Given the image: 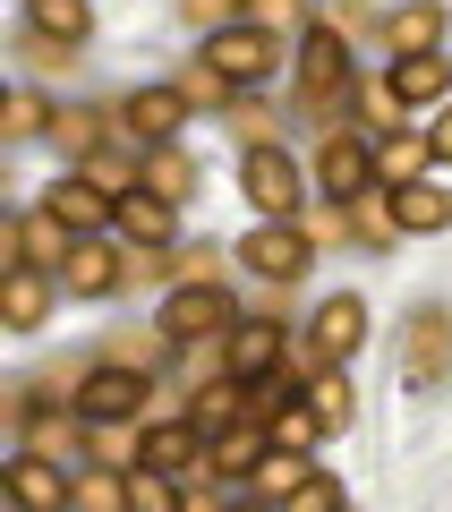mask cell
Masks as SVG:
<instances>
[{"mask_svg":"<svg viewBox=\"0 0 452 512\" xmlns=\"http://www.w3.org/2000/svg\"><path fill=\"white\" fill-rule=\"evenodd\" d=\"M163 333L171 342H222L231 333V291L222 282H180L163 299Z\"/></svg>","mask_w":452,"mask_h":512,"instance_id":"cell-5","label":"cell"},{"mask_svg":"<svg viewBox=\"0 0 452 512\" xmlns=\"http://www.w3.org/2000/svg\"><path fill=\"white\" fill-rule=\"evenodd\" d=\"M180 94H188V103H231L239 86H231L222 69H188V77H180Z\"/></svg>","mask_w":452,"mask_h":512,"instance_id":"cell-36","label":"cell"},{"mask_svg":"<svg viewBox=\"0 0 452 512\" xmlns=\"http://www.w3.org/2000/svg\"><path fill=\"white\" fill-rule=\"evenodd\" d=\"M427 163H435V146L418 137V128H393V137H376V188H410Z\"/></svg>","mask_w":452,"mask_h":512,"instance_id":"cell-20","label":"cell"},{"mask_svg":"<svg viewBox=\"0 0 452 512\" xmlns=\"http://www.w3.org/2000/svg\"><path fill=\"white\" fill-rule=\"evenodd\" d=\"M145 154V146H137ZM137 154H111V146H94L86 154V180L103 188V197H128V188H137Z\"/></svg>","mask_w":452,"mask_h":512,"instance_id":"cell-30","label":"cell"},{"mask_svg":"<svg viewBox=\"0 0 452 512\" xmlns=\"http://www.w3.org/2000/svg\"><path fill=\"white\" fill-rule=\"evenodd\" d=\"M222 359H231V376H265V367H282V325H231L222 333Z\"/></svg>","mask_w":452,"mask_h":512,"instance_id":"cell-19","label":"cell"},{"mask_svg":"<svg viewBox=\"0 0 452 512\" xmlns=\"http://www.w3.org/2000/svg\"><path fill=\"white\" fill-rule=\"evenodd\" d=\"M205 69H222L231 86H265L282 69V43H273V26H222V35H205Z\"/></svg>","mask_w":452,"mask_h":512,"instance_id":"cell-2","label":"cell"},{"mask_svg":"<svg viewBox=\"0 0 452 512\" xmlns=\"http://www.w3.org/2000/svg\"><path fill=\"white\" fill-rule=\"evenodd\" d=\"M120 239L128 248H171V239H180V205L154 197V188H128L120 197Z\"/></svg>","mask_w":452,"mask_h":512,"instance_id":"cell-11","label":"cell"},{"mask_svg":"<svg viewBox=\"0 0 452 512\" xmlns=\"http://www.w3.org/2000/svg\"><path fill=\"white\" fill-rule=\"evenodd\" d=\"M69 248H77V231L52 214V205H35V214L18 222V256H26V265H43V274H52V265H69Z\"/></svg>","mask_w":452,"mask_h":512,"instance_id":"cell-18","label":"cell"},{"mask_svg":"<svg viewBox=\"0 0 452 512\" xmlns=\"http://www.w3.org/2000/svg\"><path fill=\"white\" fill-rule=\"evenodd\" d=\"M239 265L265 274V282H299V274H308V231H299L290 214H265L248 239H239Z\"/></svg>","mask_w":452,"mask_h":512,"instance_id":"cell-4","label":"cell"},{"mask_svg":"<svg viewBox=\"0 0 452 512\" xmlns=\"http://www.w3.org/2000/svg\"><path fill=\"white\" fill-rule=\"evenodd\" d=\"M393 222L401 231H452V188H427V180L393 188Z\"/></svg>","mask_w":452,"mask_h":512,"instance_id":"cell-22","label":"cell"},{"mask_svg":"<svg viewBox=\"0 0 452 512\" xmlns=\"http://www.w3.org/2000/svg\"><path fill=\"white\" fill-rule=\"evenodd\" d=\"M299 94H308V103L350 94V43H342V26H308V43H299Z\"/></svg>","mask_w":452,"mask_h":512,"instance_id":"cell-6","label":"cell"},{"mask_svg":"<svg viewBox=\"0 0 452 512\" xmlns=\"http://www.w3.org/2000/svg\"><path fill=\"white\" fill-rule=\"evenodd\" d=\"M9 128H18V137H26V128H52V111H43L35 94H9Z\"/></svg>","mask_w":452,"mask_h":512,"instance_id":"cell-38","label":"cell"},{"mask_svg":"<svg viewBox=\"0 0 452 512\" xmlns=\"http://www.w3.org/2000/svg\"><path fill=\"white\" fill-rule=\"evenodd\" d=\"M316 171H325V197H333V205H359V197H367V180H376V146L333 128L325 154H316Z\"/></svg>","mask_w":452,"mask_h":512,"instance_id":"cell-8","label":"cell"},{"mask_svg":"<svg viewBox=\"0 0 452 512\" xmlns=\"http://www.w3.org/2000/svg\"><path fill=\"white\" fill-rule=\"evenodd\" d=\"M384 43H393V60L444 52V9H435V0H410V9H393V18H384Z\"/></svg>","mask_w":452,"mask_h":512,"instance_id":"cell-17","label":"cell"},{"mask_svg":"<svg viewBox=\"0 0 452 512\" xmlns=\"http://www.w3.org/2000/svg\"><path fill=\"white\" fill-rule=\"evenodd\" d=\"M401 342H410L401 350V384H410V393H435V384L452 376V308H418Z\"/></svg>","mask_w":452,"mask_h":512,"instance_id":"cell-3","label":"cell"},{"mask_svg":"<svg viewBox=\"0 0 452 512\" xmlns=\"http://www.w3.org/2000/svg\"><path fill=\"white\" fill-rule=\"evenodd\" d=\"M43 205H52V214L69 222L77 239H86V231H103V222H120V197H103V188H94L86 171H77V180H52V188H43Z\"/></svg>","mask_w":452,"mask_h":512,"instance_id":"cell-12","label":"cell"},{"mask_svg":"<svg viewBox=\"0 0 452 512\" xmlns=\"http://www.w3.org/2000/svg\"><path fill=\"white\" fill-rule=\"evenodd\" d=\"M265 9V26H299V0H256Z\"/></svg>","mask_w":452,"mask_h":512,"instance_id":"cell-39","label":"cell"},{"mask_svg":"<svg viewBox=\"0 0 452 512\" xmlns=\"http://www.w3.org/2000/svg\"><path fill=\"white\" fill-rule=\"evenodd\" d=\"M0 478H9V495H18V504H35V512H60V504H69V487H77V478H60L52 453H18Z\"/></svg>","mask_w":452,"mask_h":512,"instance_id":"cell-15","label":"cell"},{"mask_svg":"<svg viewBox=\"0 0 452 512\" xmlns=\"http://www.w3.org/2000/svg\"><path fill=\"white\" fill-rule=\"evenodd\" d=\"M273 453V427L265 419H231L222 436H205V461H214V478H256V461Z\"/></svg>","mask_w":452,"mask_h":512,"instance_id":"cell-10","label":"cell"},{"mask_svg":"<svg viewBox=\"0 0 452 512\" xmlns=\"http://www.w3.org/2000/svg\"><path fill=\"white\" fill-rule=\"evenodd\" d=\"M43 316H52V282H43V265L9 274V291H0V325H9V333H35Z\"/></svg>","mask_w":452,"mask_h":512,"instance_id":"cell-21","label":"cell"},{"mask_svg":"<svg viewBox=\"0 0 452 512\" xmlns=\"http://www.w3.org/2000/svg\"><path fill=\"white\" fill-rule=\"evenodd\" d=\"M393 94H401V103H444V94H452V60L444 52H418V60H401V69H393Z\"/></svg>","mask_w":452,"mask_h":512,"instance_id":"cell-23","label":"cell"},{"mask_svg":"<svg viewBox=\"0 0 452 512\" xmlns=\"http://www.w3.org/2000/svg\"><path fill=\"white\" fill-rule=\"evenodd\" d=\"M308 342L325 350V359H350V350L367 342V299H325V308H316V325H308Z\"/></svg>","mask_w":452,"mask_h":512,"instance_id":"cell-16","label":"cell"},{"mask_svg":"<svg viewBox=\"0 0 452 512\" xmlns=\"http://www.w3.org/2000/svg\"><path fill=\"white\" fill-rule=\"evenodd\" d=\"M299 478H308V453H290V444H273V453L256 461V487H265L273 504H290V487H299Z\"/></svg>","mask_w":452,"mask_h":512,"instance_id":"cell-28","label":"cell"},{"mask_svg":"<svg viewBox=\"0 0 452 512\" xmlns=\"http://www.w3.org/2000/svg\"><path fill=\"white\" fill-rule=\"evenodd\" d=\"M60 274H69V291H77V299H103L111 282L128 274V256L111 248L103 231H86V239H77V248H69V265H60Z\"/></svg>","mask_w":452,"mask_h":512,"instance_id":"cell-14","label":"cell"},{"mask_svg":"<svg viewBox=\"0 0 452 512\" xmlns=\"http://www.w3.org/2000/svg\"><path fill=\"white\" fill-rule=\"evenodd\" d=\"M290 512H342V478L308 470V478H299V487H290Z\"/></svg>","mask_w":452,"mask_h":512,"instance_id":"cell-34","label":"cell"},{"mask_svg":"<svg viewBox=\"0 0 452 512\" xmlns=\"http://www.w3.org/2000/svg\"><path fill=\"white\" fill-rule=\"evenodd\" d=\"M69 504L77 512H128V470H111V461H103V470H86L69 487Z\"/></svg>","mask_w":452,"mask_h":512,"instance_id":"cell-26","label":"cell"},{"mask_svg":"<svg viewBox=\"0 0 452 512\" xmlns=\"http://www.w3.org/2000/svg\"><path fill=\"white\" fill-rule=\"evenodd\" d=\"M188 419L205 427V436H222L231 419H248V376H222V384H197V402H188Z\"/></svg>","mask_w":452,"mask_h":512,"instance_id":"cell-24","label":"cell"},{"mask_svg":"<svg viewBox=\"0 0 452 512\" xmlns=\"http://www.w3.org/2000/svg\"><path fill=\"white\" fill-rule=\"evenodd\" d=\"M256 0H180V18L197 26V35H222V26H248Z\"/></svg>","mask_w":452,"mask_h":512,"instance_id":"cell-32","label":"cell"},{"mask_svg":"<svg viewBox=\"0 0 452 512\" xmlns=\"http://www.w3.org/2000/svg\"><path fill=\"white\" fill-rule=\"evenodd\" d=\"M137 188H154V197H171V205H188L197 197V154L171 137V146H145L137 154Z\"/></svg>","mask_w":452,"mask_h":512,"instance_id":"cell-13","label":"cell"},{"mask_svg":"<svg viewBox=\"0 0 452 512\" xmlns=\"http://www.w3.org/2000/svg\"><path fill=\"white\" fill-rule=\"evenodd\" d=\"M282 402H290V376H282V367H265V376H248V419H273Z\"/></svg>","mask_w":452,"mask_h":512,"instance_id":"cell-35","label":"cell"},{"mask_svg":"<svg viewBox=\"0 0 452 512\" xmlns=\"http://www.w3.org/2000/svg\"><path fill=\"white\" fill-rule=\"evenodd\" d=\"M427 146H435V163H452V111H444V120L427 128Z\"/></svg>","mask_w":452,"mask_h":512,"instance_id":"cell-40","label":"cell"},{"mask_svg":"<svg viewBox=\"0 0 452 512\" xmlns=\"http://www.w3.org/2000/svg\"><path fill=\"white\" fill-rule=\"evenodd\" d=\"M52 146L86 163V154L103 146V111H86V103H60V111H52Z\"/></svg>","mask_w":452,"mask_h":512,"instance_id":"cell-25","label":"cell"},{"mask_svg":"<svg viewBox=\"0 0 452 512\" xmlns=\"http://www.w3.org/2000/svg\"><path fill=\"white\" fill-rule=\"evenodd\" d=\"M69 410H77L86 427H103V419H137V410H145V367H137V359L86 367V376H77V393H69Z\"/></svg>","mask_w":452,"mask_h":512,"instance_id":"cell-1","label":"cell"},{"mask_svg":"<svg viewBox=\"0 0 452 512\" xmlns=\"http://www.w3.org/2000/svg\"><path fill=\"white\" fill-rule=\"evenodd\" d=\"M26 436H35V453H52V461H77V453H86L77 419H26Z\"/></svg>","mask_w":452,"mask_h":512,"instance_id":"cell-33","label":"cell"},{"mask_svg":"<svg viewBox=\"0 0 452 512\" xmlns=\"http://www.w3.org/2000/svg\"><path fill=\"white\" fill-rule=\"evenodd\" d=\"M308 402H316V419H325V427H350V419H359V393H350V376H342V359H333L325 376L308 384Z\"/></svg>","mask_w":452,"mask_h":512,"instance_id":"cell-27","label":"cell"},{"mask_svg":"<svg viewBox=\"0 0 452 512\" xmlns=\"http://www.w3.org/2000/svg\"><path fill=\"white\" fill-rule=\"evenodd\" d=\"M171 274L180 282H214V248H171Z\"/></svg>","mask_w":452,"mask_h":512,"instance_id":"cell-37","label":"cell"},{"mask_svg":"<svg viewBox=\"0 0 452 512\" xmlns=\"http://www.w3.org/2000/svg\"><path fill=\"white\" fill-rule=\"evenodd\" d=\"M239 180H248V205H265V214H290V205H299V163H290L282 146H248Z\"/></svg>","mask_w":452,"mask_h":512,"instance_id":"cell-9","label":"cell"},{"mask_svg":"<svg viewBox=\"0 0 452 512\" xmlns=\"http://www.w3.org/2000/svg\"><path fill=\"white\" fill-rule=\"evenodd\" d=\"M273 444H290V453H308V444L316 436H325V419H316V402H282V410H273Z\"/></svg>","mask_w":452,"mask_h":512,"instance_id":"cell-29","label":"cell"},{"mask_svg":"<svg viewBox=\"0 0 452 512\" xmlns=\"http://www.w3.org/2000/svg\"><path fill=\"white\" fill-rule=\"evenodd\" d=\"M180 120H188V94H180V86H137V94L120 103V128L137 137V146H171Z\"/></svg>","mask_w":452,"mask_h":512,"instance_id":"cell-7","label":"cell"},{"mask_svg":"<svg viewBox=\"0 0 452 512\" xmlns=\"http://www.w3.org/2000/svg\"><path fill=\"white\" fill-rule=\"evenodd\" d=\"M26 9H35V35H52V43L86 35V0H26Z\"/></svg>","mask_w":452,"mask_h":512,"instance_id":"cell-31","label":"cell"}]
</instances>
